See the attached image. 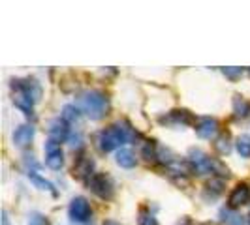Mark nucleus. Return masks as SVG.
Wrapping results in <instances>:
<instances>
[{"label": "nucleus", "instance_id": "19", "mask_svg": "<svg viewBox=\"0 0 250 225\" xmlns=\"http://www.w3.org/2000/svg\"><path fill=\"white\" fill-rule=\"evenodd\" d=\"M171 118L177 120V122H183V124L192 122V114L188 111H171Z\"/></svg>", "mask_w": 250, "mask_h": 225}, {"label": "nucleus", "instance_id": "1", "mask_svg": "<svg viewBox=\"0 0 250 225\" xmlns=\"http://www.w3.org/2000/svg\"><path fill=\"white\" fill-rule=\"evenodd\" d=\"M136 137H138V133L134 131V128L128 122H117V124L109 126L107 130L98 133V147L104 152H109V150L117 149L125 143L134 141Z\"/></svg>", "mask_w": 250, "mask_h": 225}, {"label": "nucleus", "instance_id": "13", "mask_svg": "<svg viewBox=\"0 0 250 225\" xmlns=\"http://www.w3.org/2000/svg\"><path fill=\"white\" fill-rule=\"evenodd\" d=\"M136 154L132 152L130 149H121L117 152V163L121 165V167H126V169H132L134 165H136Z\"/></svg>", "mask_w": 250, "mask_h": 225}, {"label": "nucleus", "instance_id": "21", "mask_svg": "<svg viewBox=\"0 0 250 225\" xmlns=\"http://www.w3.org/2000/svg\"><path fill=\"white\" fill-rule=\"evenodd\" d=\"M28 225H47V220L45 216L40 212H32L28 216Z\"/></svg>", "mask_w": 250, "mask_h": 225}, {"label": "nucleus", "instance_id": "14", "mask_svg": "<svg viewBox=\"0 0 250 225\" xmlns=\"http://www.w3.org/2000/svg\"><path fill=\"white\" fill-rule=\"evenodd\" d=\"M220 216H222V222H224L226 225H245V218H243L239 212H235L233 208L222 210Z\"/></svg>", "mask_w": 250, "mask_h": 225}, {"label": "nucleus", "instance_id": "8", "mask_svg": "<svg viewBox=\"0 0 250 225\" xmlns=\"http://www.w3.org/2000/svg\"><path fill=\"white\" fill-rule=\"evenodd\" d=\"M32 139H34V128L28 124L19 126V128L15 130V133H13V143H15V147H19V149L28 147V145L32 143Z\"/></svg>", "mask_w": 250, "mask_h": 225}, {"label": "nucleus", "instance_id": "10", "mask_svg": "<svg viewBox=\"0 0 250 225\" xmlns=\"http://www.w3.org/2000/svg\"><path fill=\"white\" fill-rule=\"evenodd\" d=\"M68 133H70V130H68V122H66L64 118H55V120H51L49 139L61 143V141H64V139L68 137Z\"/></svg>", "mask_w": 250, "mask_h": 225}, {"label": "nucleus", "instance_id": "3", "mask_svg": "<svg viewBox=\"0 0 250 225\" xmlns=\"http://www.w3.org/2000/svg\"><path fill=\"white\" fill-rule=\"evenodd\" d=\"M190 162H192L194 169L198 173H220V175H228V169L222 163L213 160V158H209L201 150H190Z\"/></svg>", "mask_w": 250, "mask_h": 225}, {"label": "nucleus", "instance_id": "2", "mask_svg": "<svg viewBox=\"0 0 250 225\" xmlns=\"http://www.w3.org/2000/svg\"><path fill=\"white\" fill-rule=\"evenodd\" d=\"M79 105L83 112L92 120H100L104 114H107L109 109V100L100 90H87L79 96Z\"/></svg>", "mask_w": 250, "mask_h": 225}, {"label": "nucleus", "instance_id": "24", "mask_svg": "<svg viewBox=\"0 0 250 225\" xmlns=\"http://www.w3.org/2000/svg\"><path fill=\"white\" fill-rule=\"evenodd\" d=\"M4 225H10V222H8V214L4 212Z\"/></svg>", "mask_w": 250, "mask_h": 225}, {"label": "nucleus", "instance_id": "22", "mask_svg": "<svg viewBox=\"0 0 250 225\" xmlns=\"http://www.w3.org/2000/svg\"><path fill=\"white\" fill-rule=\"evenodd\" d=\"M222 72H224V75L229 77V79H237V77H241V74H243L241 68H224Z\"/></svg>", "mask_w": 250, "mask_h": 225}, {"label": "nucleus", "instance_id": "9", "mask_svg": "<svg viewBox=\"0 0 250 225\" xmlns=\"http://www.w3.org/2000/svg\"><path fill=\"white\" fill-rule=\"evenodd\" d=\"M249 197H250L249 186H247V184H237V186L233 188V191L229 193V199H228L229 208H237L241 205H245V203L249 201Z\"/></svg>", "mask_w": 250, "mask_h": 225}, {"label": "nucleus", "instance_id": "5", "mask_svg": "<svg viewBox=\"0 0 250 225\" xmlns=\"http://www.w3.org/2000/svg\"><path fill=\"white\" fill-rule=\"evenodd\" d=\"M88 186H90V189H92L98 197H102V199H111L113 184H111V180H109V176H105L104 173L92 175V178L88 180Z\"/></svg>", "mask_w": 250, "mask_h": 225}, {"label": "nucleus", "instance_id": "4", "mask_svg": "<svg viewBox=\"0 0 250 225\" xmlns=\"http://www.w3.org/2000/svg\"><path fill=\"white\" fill-rule=\"evenodd\" d=\"M70 218L75 225L87 224L92 218V208L88 205V201L85 197H74L70 203Z\"/></svg>", "mask_w": 250, "mask_h": 225}, {"label": "nucleus", "instance_id": "17", "mask_svg": "<svg viewBox=\"0 0 250 225\" xmlns=\"http://www.w3.org/2000/svg\"><path fill=\"white\" fill-rule=\"evenodd\" d=\"M233 111H235L237 116H247L250 112V105L241 96H235V100H233Z\"/></svg>", "mask_w": 250, "mask_h": 225}, {"label": "nucleus", "instance_id": "12", "mask_svg": "<svg viewBox=\"0 0 250 225\" xmlns=\"http://www.w3.org/2000/svg\"><path fill=\"white\" fill-rule=\"evenodd\" d=\"M13 103L25 112V114H32V107H34L36 101L32 100L26 92H23V90H15V94H13Z\"/></svg>", "mask_w": 250, "mask_h": 225}, {"label": "nucleus", "instance_id": "20", "mask_svg": "<svg viewBox=\"0 0 250 225\" xmlns=\"http://www.w3.org/2000/svg\"><path fill=\"white\" fill-rule=\"evenodd\" d=\"M139 225H158V222H156V218L150 212L141 210V212H139Z\"/></svg>", "mask_w": 250, "mask_h": 225}, {"label": "nucleus", "instance_id": "11", "mask_svg": "<svg viewBox=\"0 0 250 225\" xmlns=\"http://www.w3.org/2000/svg\"><path fill=\"white\" fill-rule=\"evenodd\" d=\"M92 167H94V162L88 156H81V158H77V162L74 165V176L90 180L92 178Z\"/></svg>", "mask_w": 250, "mask_h": 225}, {"label": "nucleus", "instance_id": "16", "mask_svg": "<svg viewBox=\"0 0 250 225\" xmlns=\"http://www.w3.org/2000/svg\"><path fill=\"white\" fill-rule=\"evenodd\" d=\"M235 149L243 158H250V135H241L235 143Z\"/></svg>", "mask_w": 250, "mask_h": 225}, {"label": "nucleus", "instance_id": "23", "mask_svg": "<svg viewBox=\"0 0 250 225\" xmlns=\"http://www.w3.org/2000/svg\"><path fill=\"white\" fill-rule=\"evenodd\" d=\"M104 225H121V224H117L115 220H107V222H104Z\"/></svg>", "mask_w": 250, "mask_h": 225}, {"label": "nucleus", "instance_id": "7", "mask_svg": "<svg viewBox=\"0 0 250 225\" xmlns=\"http://www.w3.org/2000/svg\"><path fill=\"white\" fill-rule=\"evenodd\" d=\"M196 131L201 139H211L218 131V122L211 116H201L196 122Z\"/></svg>", "mask_w": 250, "mask_h": 225}, {"label": "nucleus", "instance_id": "25", "mask_svg": "<svg viewBox=\"0 0 250 225\" xmlns=\"http://www.w3.org/2000/svg\"><path fill=\"white\" fill-rule=\"evenodd\" d=\"M249 225H250V218H249Z\"/></svg>", "mask_w": 250, "mask_h": 225}, {"label": "nucleus", "instance_id": "18", "mask_svg": "<svg viewBox=\"0 0 250 225\" xmlns=\"http://www.w3.org/2000/svg\"><path fill=\"white\" fill-rule=\"evenodd\" d=\"M62 118L66 122H75V120L79 118V109H77L75 105H64Z\"/></svg>", "mask_w": 250, "mask_h": 225}, {"label": "nucleus", "instance_id": "15", "mask_svg": "<svg viewBox=\"0 0 250 225\" xmlns=\"http://www.w3.org/2000/svg\"><path fill=\"white\" fill-rule=\"evenodd\" d=\"M28 178H30V180H32V182H34L40 189H47V191H51V193H55V188H53V184H51L49 180L42 178L36 171H28Z\"/></svg>", "mask_w": 250, "mask_h": 225}, {"label": "nucleus", "instance_id": "6", "mask_svg": "<svg viewBox=\"0 0 250 225\" xmlns=\"http://www.w3.org/2000/svg\"><path fill=\"white\" fill-rule=\"evenodd\" d=\"M45 163H47V167L51 169H61L64 163V158H62V149H61V143H57V141H53L49 139L47 143H45Z\"/></svg>", "mask_w": 250, "mask_h": 225}]
</instances>
